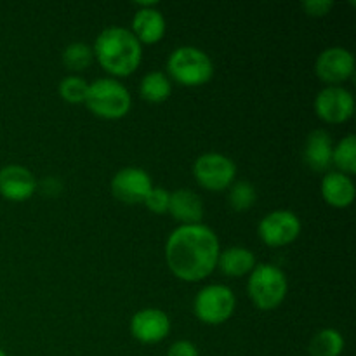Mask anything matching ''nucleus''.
Masks as SVG:
<instances>
[{"mask_svg":"<svg viewBox=\"0 0 356 356\" xmlns=\"http://www.w3.org/2000/svg\"><path fill=\"white\" fill-rule=\"evenodd\" d=\"M170 204V191L165 188H156L153 186L152 191L146 197L145 205L148 207L149 212L153 214H167L169 212Z\"/></svg>","mask_w":356,"mask_h":356,"instance_id":"obj_25","label":"nucleus"},{"mask_svg":"<svg viewBox=\"0 0 356 356\" xmlns=\"http://www.w3.org/2000/svg\"><path fill=\"white\" fill-rule=\"evenodd\" d=\"M139 94L145 101L153 104L165 103L172 94V80L162 72H148L139 83Z\"/></svg>","mask_w":356,"mask_h":356,"instance_id":"obj_19","label":"nucleus"},{"mask_svg":"<svg viewBox=\"0 0 356 356\" xmlns=\"http://www.w3.org/2000/svg\"><path fill=\"white\" fill-rule=\"evenodd\" d=\"M221 243L205 225H181L169 235L165 261L170 273L183 282H202L218 268Z\"/></svg>","mask_w":356,"mask_h":356,"instance_id":"obj_1","label":"nucleus"},{"mask_svg":"<svg viewBox=\"0 0 356 356\" xmlns=\"http://www.w3.org/2000/svg\"><path fill=\"white\" fill-rule=\"evenodd\" d=\"M89 82L79 75H68L59 82L58 92L63 101L70 104H80L86 101Z\"/></svg>","mask_w":356,"mask_h":356,"instance_id":"obj_24","label":"nucleus"},{"mask_svg":"<svg viewBox=\"0 0 356 356\" xmlns=\"http://www.w3.org/2000/svg\"><path fill=\"white\" fill-rule=\"evenodd\" d=\"M0 356H7V353L2 350V348H0Z\"/></svg>","mask_w":356,"mask_h":356,"instance_id":"obj_28","label":"nucleus"},{"mask_svg":"<svg viewBox=\"0 0 356 356\" xmlns=\"http://www.w3.org/2000/svg\"><path fill=\"white\" fill-rule=\"evenodd\" d=\"M61 61L70 72L80 73L86 72L94 61V52L92 47L86 42H72L65 47L61 56Z\"/></svg>","mask_w":356,"mask_h":356,"instance_id":"obj_21","label":"nucleus"},{"mask_svg":"<svg viewBox=\"0 0 356 356\" xmlns=\"http://www.w3.org/2000/svg\"><path fill=\"white\" fill-rule=\"evenodd\" d=\"M305 13L312 17H323L332 10L334 2L332 0H306L301 3Z\"/></svg>","mask_w":356,"mask_h":356,"instance_id":"obj_26","label":"nucleus"},{"mask_svg":"<svg viewBox=\"0 0 356 356\" xmlns=\"http://www.w3.org/2000/svg\"><path fill=\"white\" fill-rule=\"evenodd\" d=\"M38 188L37 177L26 167L10 163L0 169V195L9 202H26Z\"/></svg>","mask_w":356,"mask_h":356,"instance_id":"obj_13","label":"nucleus"},{"mask_svg":"<svg viewBox=\"0 0 356 356\" xmlns=\"http://www.w3.org/2000/svg\"><path fill=\"white\" fill-rule=\"evenodd\" d=\"M236 298L228 285L212 284L200 289L195 296V316L205 325H222L233 316Z\"/></svg>","mask_w":356,"mask_h":356,"instance_id":"obj_6","label":"nucleus"},{"mask_svg":"<svg viewBox=\"0 0 356 356\" xmlns=\"http://www.w3.org/2000/svg\"><path fill=\"white\" fill-rule=\"evenodd\" d=\"M332 138L323 129H315L306 138L302 159L305 163L315 172H327L332 165Z\"/></svg>","mask_w":356,"mask_h":356,"instance_id":"obj_15","label":"nucleus"},{"mask_svg":"<svg viewBox=\"0 0 356 356\" xmlns=\"http://www.w3.org/2000/svg\"><path fill=\"white\" fill-rule=\"evenodd\" d=\"M94 59L113 76L132 75L143 61V45L129 28L108 26L96 37Z\"/></svg>","mask_w":356,"mask_h":356,"instance_id":"obj_2","label":"nucleus"},{"mask_svg":"<svg viewBox=\"0 0 356 356\" xmlns=\"http://www.w3.org/2000/svg\"><path fill=\"white\" fill-rule=\"evenodd\" d=\"M344 337L337 329H322L312 337L308 351L312 356H341L344 351Z\"/></svg>","mask_w":356,"mask_h":356,"instance_id":"obj_20","label":"nucleus"},{"mask_svg":"<svg viewBox=\"0 0 356 356\" xmlns=\"http://www.w3.org/2000/svg\"><path fill=\"white\" fill-rule=\"evenodd\" d=\"M247 292L261 312H273L285 301L289 292V282L284 271L270 263L256 264L247 280Z\"/></svg>","mask_w":356,"mask_h":356,"instance_id":"obj_4","label":"nucleus"},{"mask_svg":"<svg viewBox=\"0 0 356 356\" xmlns=\"http://www.w3.org/2000/svg\"><path fill=\"white\" fill-rule=\"evenodd\" d=\"M152 188V176L141 167H125V169L118 170L111 179L113 197L127 205L145 204Z\"/></svg>","mask_w":356,"mask_h":356,"instance_id":"obj_10","label":"nucleus"},{"mask_svg":"<svg viewBox=\"0 0 356 356\" xmlns=\"http://www.w3.org/2000/svg\"><path fill=\"white\" fill-rule=\"evenodd\" d=\"M322 198L325 204H329L334 209H346L355 202L356 190L351 176H346L343 172H327L322 179Z\"/></svg>","mask_w":356,"mask_h":356,"instance_id":"obj_16","label":"nucleus"},{"mask_svg":"<svg viewBox=\"0 0 356 356\" xmlns=\"http://www.w3.org/2000/svg\"><path fill=\"white\" fill-rule=\"evenodd\" d=\"M315 73L327 86H339L353 76L355 56L344 47H329L316 58Z\"/></svg>","mask_w":356,"mask_h":356,"instance_id":"obj_11","label":"nucleus"},{"mask_svg":"<svg viewBox=\"0 0 356 356\" xmlns=\"http://www.w3.org/2000/svg\"><path fill=\"white\" fill-rule=\"evenodd\" d=\"M129 330L141 344H159L170 334V318L159 308L139 309L131 318Z\"/></svg>","mask_w":356,"mask_h":356,"instance_id":"obj_12","label":"nucleus"},{"mask_svg":"<svg viewBox=\"0 0 356 356\" xmlns=\"http://www.w3.org/2000/svg\"><path fill=\"white\" fill-rule=\"evenodd\" d=\"M169 214L181 225H200L205 214L204 200L186 188L170 191Z\"/></svg>","mask_w":356,"mask_h":356,"instance_id":"obj_17","label":"nucleus"},{"mask_svg":"<svg viewBox=\"0 0 356 356\" xmlns=\"http://www.w3.org/2000/svg\"><path fill=\"white\" fill-rule=\"evenodd\" d=\"M257 200V191L249 181H235L228 188V204L235 212H247L254 207Z\"/></svg>","mask_w":356,"mask_h":356,"instance_id":"obj_23","label":"nucleus"},{"mask_svg":"<svg viewBox=\"0 0 356 356\" xmlns=\"http://www.w3.org/2000/svg\"><path fill=\"white\" fill-rule=\"evenodd\" d=\"M167 356H200L198 353V348L195 346L191 341H176V343L170 344Z\"/></svg>","mask_w":356,"mask_h":356,"instance_id":"obj_27","label":"nucleus"},{"mask_svg":"<svg viewBox=\"0 0 356 356\" xmlns=\"http://www.w3.org/2000/svg\"><path fill=\"white\" fill-rule=\"evenodd\" d=\"M193 176L204 190L225 191L235 183L236 165L229 156L209 152L195 160Z\"/></svg>","mask_w":356,"mask_h":356,"instance_id":"obj_7","label":"nucleus"},{"mask_svg":"<svg viewBox=\"0 0 356 356\" xmlns=\"http://www.w3.org/2000/svg\"><path fill=\"white\" fill-rule=\"evenodd\" d=\"M315 113L325 124H344L355 113V97L341 86H327L316 94Z\"/></svg>","mask_w":356,"mask_h":356,"instance_id":"obj_9","label":"nucleus"},{"mask_svg":"<svg viewBox=\"0 0 356 356\" xmlns=\"http://www.w3.org/2000/svg\"><path fill=\"white\" fill-rule=\"evenodd\" d=\"M167 73V76L179 86L200 87L211 82L214 76V63L202 49L183 45L170 52Z\"/></svg>","mask_w":356,"mask_h":356,"instance_id":"obj_3","label":"nucleus"},{"mask_svg":"<svg viewBox=\"0 0 356 356\" xmlns=\"http://www.w3.org/2000/svg\"><path fill=\"white\" fill-rule=\"evenodd\" d=\"M129 30L134 33L139 44L155 45L163 38L167 30V23L163 14L160 13L159 7H145V9L136 10L132 17V26Z\"/></svg>","mask_w":356,"mask_h":356,"instance_id":"obj_14","label":"nucleus"},{"mask_svg":"<svg viewBox=\"0 0 356 356\" xmlns=\"http://www.w3.org/2000/svg\"><path fill=\"white\" fill-rule=\"evenodd\" d=\"M83 104L96 117L118 120L131 111L132 97L127 87L115 79H97L89 83Z\"/></svg>","mask_w":356,"mask_h":356,"instance_id":"obj_5","label":"nucleus"},{"mask_svg":"<svg viewBox=\"0 0 356 356\" xmlns=\"http://www.w3.org/2000/svg\"><path fill=\"white\" fill-rule=\"evenodd\" d=\"M332 163L337 167V172L353 176L356 172V138L348 134L341 139L332 149Z\"/></svg>","mask_w":356,"mask_h":356,"instance_id":"obj_22","label":"nucleus"},{"mask_svg":"<svg viewBox=\"0 0 356 356\" xmlns=\"http://www.w3.org/2000/svg\"><path fill=\"white\" fill-rule=\"evenodd\" d=\"M301 219L287 209H278L261 219L257 235L268 247L291 245L301 235Z\"/></svg>","mask_w":356,"mask_h":356,"instance_id":"obj_8","label":"nucleus"},{"mask_svg":"<svg viewBox=\"0 0 356 356\" xmlns=\"http://www.w3.org/2000/svg\"><path fill=\"white\" fill-rule=\"evenodd\" d=\"M256 264L257 261L252 250L240 245L221 250L218 257L219 271L229 278H242L245 275H250Z\"/></svg>","mask_w":356,"mask_h":356,"instance_id":"obj_18","label":"nucleus"}]
</instances>
